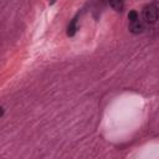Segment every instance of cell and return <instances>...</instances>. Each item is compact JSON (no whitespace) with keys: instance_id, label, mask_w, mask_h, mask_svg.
<instances>
[{"instance_id":"cell-4","label":"cell","mask_w":159,"mask_h":159,"mask_svg":"<svg viewBox=\"0 0 159 159\" xmlns=\"http://www.w3.org/2000/svg\"><path fill=\"white\" fill-rule=\"evenodd\" d=\"M76 31H77V20L73 19V20L70 22L68 27H67V35H68V36H73V35L76 34Z\"/></svg>"},{"instance_id":"cell-1","label":"cell","mask_w":159,"mask_h":159,"mask_svg":"<svg viewBox=\"0 0 159 159\" xmlns=\"http://www.w3.org/2000/svg\"><path fill=\"white\" fill-rule=\"evenodd\" d=\"M128 19H129V31L133 32V34H140L143 32L144 30V26H143V22L140 21L139 19V15L135 10H132L129 11L128 14Z\"/></svg>"},{"instance_id":"cell-5","label":"cell","mask_w":159,"mask_h":159,"mask_svg":"<svg viewBox=\"0 0 159 159\" xmlns=\"http://www.w3.org/2000/svg\"><path fill=\"white\" fill-rule=\"evenodd\" d=\"M4 116V108L2 107H0V118Z\"/></svg>"},{"instance_id":"cell-3","label":"cell","mask_w":159,"mask_h":159,"mask_svg":"<svg viewBox=\"0 0 159 159\" xmlns=\"http://www.w3.org/2000/svg\"><path fill=\"white\" fill-rule=\"evenodd\" d=\"M108 4L111 5V7L118 12H122L124 9V2L123 0H108Z\"/></svg>"},{"instance_id":"cell-2","label":"cell","mask_w":159,"mask_h":159,"mask_svg":"<svg viewBox=\"0 0 159 159\" xmlns=\"http://www.w3.org/2000/svg\"><path fill=\"white\" fill-rule=\"evenodd\" d=\"M143 17L148 24H154L158 20V7L154 4H149L143 9Z\"/></svg>"},{"instance_id":"cell-6","label":"cell","mask_w":159,"mask_h":159,"mask_svg":"<svg viewBox=\"0 0 159 159\" xmlns=\"http://www.w3.org/2000/svg\"><path fill=\"white\" fill-rule=\"evenodd\" d=\"M48 1H50V4H53V2L56 1V0H48Z\"/></svg>"}]
</instances>
